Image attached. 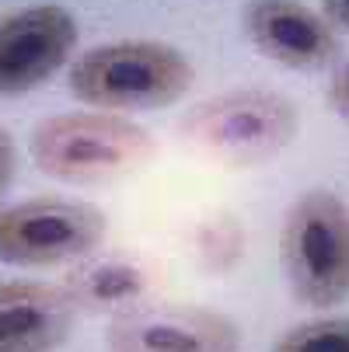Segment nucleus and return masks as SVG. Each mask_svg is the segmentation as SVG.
I'll use <instances>...</instances> for the list:
<instances>
[{
	"label": "nucleus",
	"mask_w": 349,
	"mask_h": 352,
	"mask_svg": "<svg viewBox=\"0 0 349 352\" xmlns=\"http://www.w3.org/2000/svg\"><path fill=\"white\" fill-rule=\"evenodd\" d=\"M321 14H325L335 28L349 32V0H321Z\"/></svg>",
	"instance_id": "14"
},
{
	"label": "nucleus",
	"mask_w": 349,
	"mask_h": 352,
	"mask_svg": "<svg viewBox=\"0 0 349 352\" xmlns=\"http://www.w3.org/2000/svg\"><path fill=\"white\" fill-rule=\"evenodd\" d=\"M244 35L259 53L286 70H325L339 56V38L325 14L301 0H248L241 11Z\"/></svg>",
	"instance_id": "8"
},
{
	"label": "nucleus",
	"mask_w": 349,
	"mask_h": 352,
	"mask_svg": "<svg viewBox=\"0 0 349 352\" xmlns=\"http://www.w3.org/2000/svg\"><path fill=\"white\" fill-rule=\"evenodd\" d=\"M63 289L77 311L119 318L143 304H154V296L161 293V269L154 258H143L136 251H102V255L91 251L67 272Z\"/></svg>",
	"instance_id": "9"
},
{
	"label": "nucleus",
	"mask_w": 349,
	"mask_h": 352,
	"mask_svg": "<svg viewBox=\"0 0 349 352\" xmlns=\"http://www.w3.org/2000/svg\"><path fill=\"white\" fill-rule=\"evenodd\" d=\"M112 352H237V324L210 307L143 304L109 321Z\"/></svg>",
	"instance_id": "7"
},
{
	"label": "nucleus",
	"mask_w": 349,
	"mask_h": 352,
	"mask_svg": "<svg viewBox=\"0 0 349 352\" xmlns=\"http://www.w3.org/2000/svg\"><path fill=\"white\" fill-rule=\"evenodd\" d=\"M158 154L143 126L109 112H63L32 129L35 168L67 185H98L136 175Z\"/></svg>",
	"instance_id": "2"
},
{
	"label": "nucleus",
	"mask_w": 349,
	"mask_h": 352,
	"mask_svg": "<svg viewBox=\"0 0 349 352\" xmlns=\"http://www.w3.org/2000/svg\"><path fill=\"white\" fill-rule=\"evenodd\" d=\"M273 352H349V318H318L276 338Z\"/></svg>",
	"instance_id": "11"
},
{
	"label": "nucleus",
	"mask_w": 349,
	"mask_h": 352,
	"mask_svg": "<svg viewBox=\"0 0 349 352\" xmlns=\"http://www.w3.org/2000/svg\"><path fill=\"white\" fill-rule=\"evenodd\" d=\"M77 45V21L60 4L0 18V98H21L56 77Z\"/></svg>",
	"instance_id": "6"
},
{
	"label": "nucleus",
	"mask_w": 349,
	"mask_h": 352,
	"mask_svg": "<svg viewBox=\"0 0 349 352\" xmlns=\"http://www.w3.org/2000/svg\"><path fill=\"white\" fill-rule=\"evenodd\" d=\"M283 276L301 304L339 307L349 296V210L325 188L304 192L290 206L279 234Z\"/></svg>",
	"instance_id": "4"
},
{
	"label": "nucleus",
	"mask_w": 349,
	"mask_h": 352,
	"mask_svg": "<svg viewBox=\"0 0 349 352\" xmlns=\"http://www.w3.org/2000/svg\"><path fill=\"white\" fill-rule=\"evenodd\" d=\"M328 105L335 109V116H342L349 122V63L339 67L332 84H328Z\"/></svg>",
	"instance_id": "12"
},
{
	"label": "nucleus",
	"mask_w": 349,
	"mask_h": 352,
	"mask_svg": "<svg viewBox=\"0 0 349 352\" xmlns=\"http://www.w3.org/2000/svg\"><path fill=\"white\" fill-rule=\"evenodd\" d=\"M77 304L63 286L0 283V352H49L70 338Z\"/></svg>",
	"instance_id": "10"
},
{
	"label": "nucleus",
	"mask_w": 349,
	"mask_h": 352,
	"mask_svg": "<svg viewBox=\"0 0 349 352\" xmlns=\"http://www.w3.org/2000/svg\"><path fill=\"white\" fill-rule=\"evenodd\" d=\"M192 63L168 42L129 38L94 45L70 67V94L105 112L168 109L192 87Z\"/></svg>",
	"instance_id": "1"
},
{
	"label": "nucleus",
	"mask_w": 349,
	"mask_h": 352,
	"mask_svg": "<svg viewBox=\"0 0 349 352\" xmlns=\"http://www.w3.org/2000/svg\"><path fill=\"white\" fill-rule=\"evenodd\" d=\"M109 223L87 203L42 195L0 210V262L49 269L98 251Z\"/></svg>",
	"instance_id": "5"
},
{
	"label": "nucleus",
	"mask_w": 349,
	"mask_h": 352,
	"mask_svg": "<svg viewBox=\"0 0 349 352\" xmlns=\"http://www.w3.org/2000/svg\"><path fill=\"white\" fill-rule=\"evenodd\" d=\"M297 109L276 91L244 87L224 91L210 102H199L178 122V136L217 164L227 168H252L279 150L290 146L297 136Z\"/></svg>",
	"instance_id": "3"
},
{
	"label": "nucleus",
	"mask_w": 349,
	"mask_h": 352,
	"mask_svg": "<svg viewBox=\"0 0 349 352\" xmlns=\"http://www.w3.org/2000/svg\"><path fill=\"white\" fill-rule=\"evenodd\" d=\"M11 175H14V140L8 129H0V199L11 185Z\"/></svg>",
	"instance_id": "13"
}]
</instances>
